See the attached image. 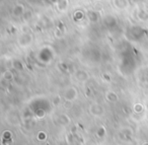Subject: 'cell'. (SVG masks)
Listing matches in <instances>:
<instances>
[{
  "instance_id": "obj_1",
  "label": "cell",
  "mask_w": 148,
  "mask_h": 145,
  "mask_svg": "<svg viewBox=\"0 0 148 145\" xmlns=\"http://www.w3.org/2000/svg\"><path fill=\"white\" fill-rule=\"evenodd\" d=\"M77 96H78V91H77V89L74 86H69L63 92V98L66 102H69L76 100Z\"/></svg>"
},
{
  "instance_id": "obj_2",
  "label": "cell",
  "mask_w": 148,
  "mask_h": 145,
  "mask_svg": "<svg viewBox=\"0 0 148 145\" xmlns=\"http://www.w3.org/2000/svg\"><path fill=\"white\" fill-rule=\"evenodd\" d=\"M17 43L21 48H27L33 43V36L31 34H23L17 39Z\"/></svg>"
},
{
  "instance_id": "obj_3",
  "label": "cell",
  "mask_w": 148,
  "mask_h": 145,
  "mask_svg": "<svg viewBox=\"0 0 148 145\" xmlns=\"http://www.w3.org/2000/svg\"><path fill=\"white\" fill-rule=\"evenodd\" d=\"M89 113L95 117H101L105 114V109H103V107L101 104L93 102L89 107Z\"/></svg>"
},
{
  "instance_id": "obj_4",
  "label": "cell",
  "mask_w": 148,
  "mask_h": 145,
  "mask_svg": "<svg viewBox=\"0 0 148 145\" xmlns=\"http://www.w3.org/2000/svg\"><path fill=\"white\" fill-rule=\"evenodd\" d=\"M119 136L123 141H129L131 140L132 136H133V131L131 128H128V127L122 128L119 133Z\"/></svg>"
},
{
  "instance_id": "obj_5",
  "label": "cell",
  "mask_w": 148,
  "mask_h": 145,
  "mask_svg": "<svg viewBox=\"0 0 148 145\" xmlns=\"http://www.w3.org/2000/svg\"><path fill=\"white\" fill-rule=\"evenodd\" d=\"M75 78L79 82H86L89 79V74L85 70H77L75 71Z\"/></svg>"
},
{
  "instance_id": "obj_6",
  "label": "cell",
  "mask_w": 148,
  "mask_h": 145,
  "mask_svg": "<svg viewBox=\"0 0 148 145\" xmlns=\"http://www.w3.org/2000/svg\"><path fill=\"white\" fill-rule=\"evenodd\" d=\"M25 5L21 4V3H16V4L13 6L12 8V14L16 17H21L23 15L25 14Z\"/></svg>"
},
{
  "instance_id": "obj_7",
  "label": "cell",
  "mask_w": 148,
  "mask_h": 145,
  "mask_svg": "<svg viewBox=\"0 0 148 145\" xmlns=\"http://www.w3.org/2000/svg\"><path fill=\"white\" fill-rule=\"evenodd\" d=\"M57 122L59 125L61 126H67L71 123V119L69 118V116L66 114H60L59 116L57 117Z\"/></svg>"
},
{
  "instance_id": "obj_8",
  "label": "cell",
  "mask_w": 148,
  "mask_h": 145,
  "mask_svg": "<svg viewBox=\"0 0 148 145\" xmlns=\"http://www.w3.org/2000/svg\"><path fill=\"white\" fill-rule=\"evenodd\" d=\"M136 16H137V19H139L140 21H148V11L143 8H140L137 10Z\"/></svg>"
},
{
  "instance_id": "obj_9",
  "label": "cell",
  "mask_w": 148,
  "mask_h": 145,
  "mask_svg": "<svg viewBox=\"0 0 148 145\" xmlns=\"http://www.w3.org/2000/svg\"><path fill=\"white\" fill-rule=\"evenodd\" d=\"M69 2H68L67 0H59L56 2V7L57 9L60 11V12H64V11L67 10L68 6H69Z\"/></svg>"
},
{
  "instance_id": "obj_10",
  "label": "cell",
  "mask_w": 148,
  "mask_h": 145,
  "mask_svg": "<svg viewBox=\"0 0 148 145\" xmlns=\"http://www.w3.org/2000/svg\"><path fill=\"white\" fill-rule=\"evenodd\" d=\"M106 100L110 102H117L119 100V96L114 90H109L106 93Z\"/></svg>"
},
{
  "instance_id": "obj_11",
  "label": "cell",
  "mask_w": 148,
  "mask_h": 145,
  "mask_svg": "<svg viewBox=\"0 0 148 145\" xmlns=\"http://www.w3.org/2000/svg\"><path fill=\"white\" fill-rule=\"evenodd\" d=\"M86 16H87V19H88V21H90V23H97V21H99V13H97V11H95V10L87 11Z\"/></svg>"
},
{
  "instance_id": "obj_12",
  "label": "cell",
  "mask_w": 148,
  "mask_h": 145,
  "mask_svg": "<svg viewBox=\"0 0 148 145\" xmlns=\"http://www.w3.org/2000/svg\"><path fill=\"white\" fill-rule=\"evenodd\" d=\"M103 23H105V25H107V27H114V25H116L117 21H116V19L113 16V15H107V16L105 17Z\"/></svg>"
},
{
  "instance_id": "obj_13",
  "label": "cell",
  "mask_w": 148,
  "mask_h": 145,
  "mask_svg": "<svg viewBox=\"0 0 148 145\" xmlns=\"http://www.w3.org/2000/svg\"><path fill=\"white\" fill-rule=\"evenodd\" d=\"M11 66H12L13 69L18 70V71H21L23 69V67H25L23 63L19 59H13L12 62H11Z\"/></svg>"
},
{
  "instance_id": "obj_14",
  "label": "cell",
  "mask_w": 148,
  "mask_h": 145,
  "mask_svg": "<svg viewBox=\"0 0 148 145\" xmlns=\"http://www.w3.org/2000/svg\"><path fill=\"white\" fill-rule=\"evenodd\" d=\"M114 4H115V6L118 9H125L126 7H128L129 1H126V0H116V1H114Z\"/></svg>"
},
{
  "instance_id": "obj_15",
  "label": "cell",
  "mask_w": 148,
  "mask_h": 145,
  "mask_svg": "<svg viewBox=\"0 0 148 145\" xmlns=\"http://www.w3.org/2000/svg\"><path fill=\"white\" fill-rule=\"evenodd\" d=\"M13 78H14V74L12 73V71H11V70L7 69V70H5V71L3 72L2 79H4V80H6L7 82H9V81H11V80H13Z\"/></svg>"
},
{
  "instance_id": "obj_16",
  "label": "cell",
  "mask_w": 148,
  "mask_h": 145,
  "mask_svg": "<svg viewBox=\"0 0 148 145\" xmlns=\"http://www.w3.org/2000/svg\"><path fill=\"white\" fill-rule=\"evenodd\" d=\"M134 112L135 113H141L142 111L144 110V107H143V104H134Z\"/></svg>"
},
{
  "instance_id": "obj_17",
  "label": "cell",
  "mask_w": 148,
  "mask_h": 145,
  "mask_svg": "<svg viewBox=\"0 0 148 145\" xmlns=\"http://www.w3.org/2000/svg\"><path fill=\"white\" fill-rule=\"evenodd\" d=\"M38 139L41 141H45L46 139H47V134H46L44 131H41V132H39V134H38Z\"/></svg>"
},
{
  "instance_id": "obj_18",
  "label": "cell",
  "mask_w": 148,
  "mask_h": 145,
  "mask_svg": "<svg viewBox=\"0 0 148 145\" xmlns=\"http://www.w3.org/2000/svg\"><path fill=\"white\" fill-rule=\"evenodd\" d=\"M74 15H75V19H81L84 14H83L82 11H77V12H75V14H74Z\"/></svg>"
},
{
  "instance_id": "obj_19",
  "label": "cell",
  "mask_w": 148,
  "mask_h": 145,
  "mask_svg": "<svg viewBox=\"0 0 148 145\" xmlns=\"http://www.w3.org/2000/svg\"><path fill=\"white\" fill-rule=\"evenodd\" d=\"M11 135H12V133H11L10 131H5V132L3 133V139H5V138H10Z\"/></svg>"
},
{
  "instance_id": "obj_20",
  "label": "cell",
  "mask_w": 148,
  "mask_h": 145,
  "mask_svg": "<svg viewBox=\"0 0 148 145\" xmlns=\"http://www.w3.org/2000/svg\"><path fill=\"white\" fill-rule=\"evenodd\" d=\"M97 134L99 135V137H103V135H105V130H103V128H99V130H97Z\"/></svg>"
},
{
  "instance_id": "obj_21",
  "label": "cell",
  "mask_w": 148,
  "mask_h": 145,
  "mask_svg": "<svg viewBox=\"0 0 148 145\" xmlns=\"http://www.w3.org/2000/svg\"><path fill=\"white\" fill-rule=\"evenodd\" d=\"M38 116L41 117V118H44V116H45V112H44L43 110H39V112H38Z\"/></svg>"
},
{
  "instance_id": "obj_22",
  "label": "cell",
  "mask_w": 148,
  "mask_h": 145,
  "mask_svg": "<svg viewBox=\"0 0 148 145\" xmlns=\"http://www.w3.org/2000/svg\"><path fill=\"white\" fill-rule=\"evenodd\" d=\"M60 104V96H58V98H55V100H54V104Z\"/></svg>"
},
{
  "instance_id": "obj_23",
  "label": "cell",
  "mask_w": 148,
  "mask_h": 145,
  "mask_svg": "<svg viewBox=\"0 0 148 145\" xmlns=\"http://www.w3.org/2000/svg\"><path fill=\"white\" fill-rule=\"evenodd\" d=\"M142 145H148V141H146V142H144Z\"/></svg>"
}]
</instances>
